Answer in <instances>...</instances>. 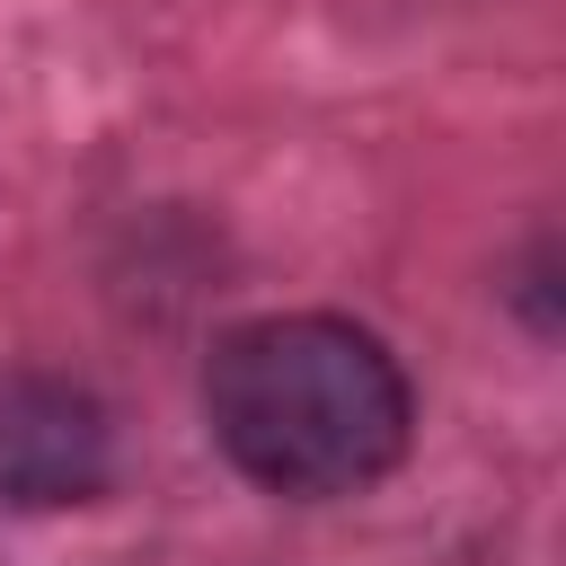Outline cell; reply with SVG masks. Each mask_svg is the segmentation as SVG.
I'll return each mask as SVG.
<instances>
[{
  "label": "cell",
  "mask_w": 566,
  "mask_h": 566,
  "mask_svg": "<svg viewBox=\"0 0 566 566\" xmlns=\"http://www.w3.org/2000/svg\"><path fill=\"white\" fill-rule=\"evenodd\" d=\"M203 407L221 451L274 495H354L398 469L416 398L380 336L345 318H256L212 345Z\"/></svg>",
  "instance_id": "cell-1"
},
{
  "label": "cell",
  "mask_w": 566,
  "mask_h": 566,
  "mask_svg": "<svg viewBox=\"0 0 566 566\" xmlns=\"http://www.w3.org/2000/svg\"><path fill=\"white\" fill-rule=\"evenodd\" d=\"M115 469L106 407L62 371H0V504H88Z\"/></svg>",
  "instance_id": "cell-2"
}]
</instances>
